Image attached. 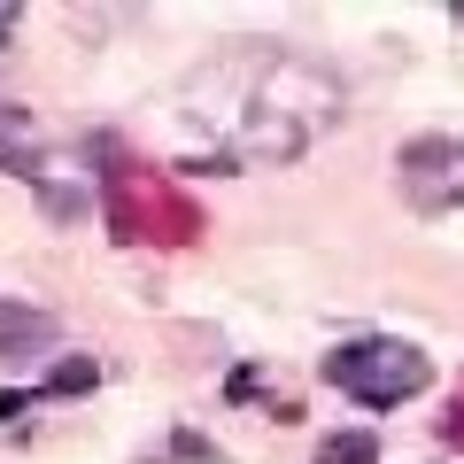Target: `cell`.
Listing matches in <instances>:
<instances>
[{"mask_svg": "<svg viewBox=\"0 0 464 464\" xmlns=\"http://www.w3.org/2000/svg\"><path fill=\"white\" fill-rule=\"evenodd\" d=\"M8 39H16V8H8V0H0V47H8Z\"/></svg>", "mask_w": 464, "mask_h": 464, "instance_id": "9c48e42d", "label": "cell"}, {"mask_svg": "<svg viewBox=\"0 0 464 464\" xmlns=\"http://www.w3.org/2000/svg\"><path fill=\"white\" fill-rule=\"evenodd\" d=\"M0 170L39 179V186L54 179V163L39 155V124H32V109H8V101H0Z\"/></svg>", "mask_w": 464, "mask_h": 464, "instance_id": "277c9868", "label": "cell"}, {"mask_svg": "<svg viewBox=\"0 0 464 464\" xmlns=\"http://www.w3.org/2000/svg\"><path fill=\"white\" fill-rule=\"evenodd\" d=\"M32 411V395H0V418H24Z\"/></svg>", "mask_w": 464, "mask_h": 464, "instance_id": "ba28073f", "label": "cell"}, {"mask_svg": "<svg viewBox=\"0 0 464 464\" xmlns=\"http://www.w3.org/2000/svg\"><path fill=\"white\" fill-rule=\"evenodd\" d=\"M395 186H402V201L426 209V217L464 209V140H411V148L395 155Z\"/></svg>", "mask_w": 464, "mask_h": 464, "instance_id": "3957f363", "label": "cell"}, {"mask_svg": "<svg viewBox=\"0 0 464 464\" xmlns=\"http://www.w3.org/2000/svg\"><path fill=\"white\" fill-rule=\"evenodd\" d=\"M317 464H380V441H372L364 426L356 433H325V441H317Z\"/></svg>", "mask_w": 464, "mask_h": 464, "instance_id": "8992f818", "label": "cell"}, {"mask_svg": "<svg viewBox=\"0 0 464 464\" xmlns=\"http://www.w3.org/2000/svg\"><path fill=\"white\" fill-rule=\"evenodd\" d=\"M341 109H348L341 78L271 39H240V47L194 63L179 85V124L217 155V170L295 163L341 124Z\"/></svg>", "mask_w": 464, "mask_h": 464, "instance_id": "6da1fadb", "label": "cell"}, {"mask_svg": "<svg viewBox=\"0 0 464 464\" xmlns=\"http://www.w3.org/2000/svg\"><path fill=\"white\" fill-rule=\"evenodd\" d=\"M39 348H54V317L32 310V302H8V295H0V356L16 364V356H39Z\"/></svg>", "mask_w": 464, "mask_h": 464, "instance_id": "5b68a950", "label": "cell"}, {"mask_svg": "<svg viewBox=\"0 0 464 464\" xmlns=\"http://www.w3.org/2000/svg\"><path fill=\"white\" fill-rule=\"evenodd\" d=\"M426 380H433V356L426 348H411V341H341L325 356V387H341L348 402H364V411H395V402H411V395H426Z\"/></svg>", "mask_w": 464, "mask_h": 464, "instance_id": "7a4b0ae2", "label": "cell"}, {"mask_svg": "<svg viewBox=\"0 0 464 464\" xmlns=\"http://www.w3.org/2000/svg\"><path fill=\"white\" fill-rule=\"evenodd\" d=\"M93 380H101L93 356H70V364H54V372H47V395H85Z\"/></svg>", "mask_w": 464, "mask_h": 464, "instance_id": "52a82bcc", "label": "cell"}, {"mask_svg": "<svg viewBox=\"0 0 464 464\" xmlns=\"http://www.w3.org/2000/svg\"><path fill=\"white\" fill-rule=\"evenodd\" d=\"M449 16H457V24H464V0H457V8H449Z\"/></svg>", "mask_w": 464, "mask_h": 464, "instance_id": "30bf717a", "label": "cell"}]
</instances>
